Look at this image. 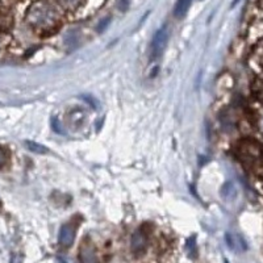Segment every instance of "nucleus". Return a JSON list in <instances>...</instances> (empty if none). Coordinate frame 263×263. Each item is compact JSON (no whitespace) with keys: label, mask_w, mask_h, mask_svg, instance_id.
I'll list each match as a JSON object with an SVG mask.
<instances>
[{"label":"nucleus","mask_w":263,"mask_h":263,"mask_svg":"<svg viewBox=\"0 0 263 263\" xmlns=\"http://www.w3.org/2000/svg\"><path fill=\"white\" fill-rule=\"evenodd\" d=\"M27 21L40 34H51L61 27V17L57 8L46 0L36 2L29 7Z\"/></svg>","instance_id":"1"},{"label":"nucleus","mask_w":263,"mask_h":263,"mask_svg":"<svg viewBox=\"0 0 263 263\" xmlns=\"http://www.w3.org/2000/svg\"><path fill=\"white\" fill-rule=\"evenodd\" d=\"M192 4V0H178L175 7H174V16L177 18H183L185 13L189 12L190 7Z\"/></svg>","instance_id":"8"},{"label":"nucleus","mask_w":263,"mask_h":263,"mask_svg":"<svg viewBox=\"0 0 263 263\" xmlns=\"http://www.w3.org/2000/svg\"><path fill=\"white\" fill-rule=\"evenodd\" d=\"M147 246V234L146 232L144 230V228H141V229L136 230L133 236H132L130 239V248H132V253L137 257L142 255L146 250Z\"/></svg>","instance_id":"4"},{"label":"nucleus","mask_w":263,"mask_h":263,"mask_svg":"<svg viewBox=\"0 0 263 263\" xmlns=\"http://www.w3.org/2000/svg\"><path fill=\"white\" fill-rule=\"evenodd\" d=\"M253 92H254L255 98L263 102V74L259 75L253 83Z\"/></svg>","instance_id":"11"},{"label":"nucleus","mask_w":263,"mask_h":263,"mask_svg":"<svg viewBox=\"0 0 263 263\" xmlns=\"http://www.w3.org/2000/svg\"><path fill=\"white\" fill-rule=\"evenodd\" d=\"M75 234H77V224L74 222H67L61 227L60 236H58V242L61 248L67 249L74 243Z\"/></svg>","instance_id":"5"},{"label":"nucleus","mask_w":263,"mask_h":263,"mask_svg":"<svg viewBox=\"0 0 263 263\" xmlns=\"http://www.w3.org/2000/svg\"><path fill=\"white\" fill-rule=\"evenodd\" d=\"M58 2L63 9L69 11V12H75L83 4L84 0H58Z\"/></svg>","instance_id":"9"},{"label":"nucleus","mask_w":263,"mask_h":263,"mask_svg":"<svg viewBox=\"0 0 263 263\" xmlns=\"http://www.w3.org/2000/svg\"><path fill=\"white\" fill-rule=\"evenodd\" d=\"M168 41V30L166 27H162L161 29L157 30V33L153 37L152 45H150V58L152 60H158L163 54L166 45Z\"/></svg>","instance_id":"3"},{"label":"nucleus","mask_w":263,"mask_h":263,"mask_svg":"<svg viewBox=\"0 0 263 263\" xmlns=\"http://www.w3.org/2000/svg\"><path fill=\"white\" fill-rule=\"evenodd\" d=\"M224 263H229V262H228V260H227V259H225V260H224Z\"/></svg>","instance_id":"19"},{"label":"nucleus","mask_w":263,"mask_h":263,"mask_svg":"<svg viewBox=\"0 0 263 263\" xmlns=\"http://www.w3.org/2000/svg\"><path fill=\"white\" fill-rule=\"evenodd\" d=\"M241 163L251 173L263 175V147L254 140H242L237 146Z\"/></svg>","instance_id":"2"},{"label":"nucleus","mask_w":263,"mask_h":263,"mask_svg":"<svg viewBox=\"0 0 263 263\" xmlns=\"http://www.w3.org/2000/svg\"><path fill=\"white\" fill-rule=\"evenodd\" d=\"M238 2H239V0H234V2H233V4H232V7H234V6H236V4L238 3Z\"/></svg>","instance_id":"18"},{"label":"nucleus","mask_w":263,"mask_h":263,"mask_svg":"<svg viewBox=\"0 0 263 263\" xmlns=\"http://www.w3.org/2000/svg\"><path fill=\"white\" fill-rule=\"evenodd\" d=\"M13 24V16L9 8L0 6V32H7Z\"/></svg>","instance_id":"7"},{"label":"nucleus","mask_w":263,"mask_h":263,"mask_svg":"<svg viewBox=\"0 0 263 263\" xmlns=\"http://www.w3.org/2000/svg\"><path fill=\"white\" fill-rule=\"evenodd\" d=\"M25 146L28 147L29 152L36 153V154H48L49 153L48 147L39 144V142H34V141H25Z\"/></svg>","instance_id":"10"},{"label":"nucleus","mask_w":263,"mask_h":263,"mask_svg":"<svg viewBox=\"0 0 263 263\" xmlns=\"http://www.w3.org/2000/svg\"><path fill=\"white\" fill-rule=\"evenodd\" d=\"M9 163V153L6 147L0 146V170L6 168Z\"/></svg>","instance_id":"13"},{"label":"nucleus","mask_w":263,"mask_h":263,"mask_svg":"<svg viewBox=\"0 0 263 263\" xmlns=\"http://www.w3.org/2000/svg\"><path fill=\"white\" fill-rule=\"evenodd\" d=\"M254 58L259 65L263 66V40L257 45L254 50Z\"/></svg>","instance_id":"14"},{"label":"nucleus","mask_w":263,"mask_h":263,"mask_svg":"<svg viewBox=\"0 0 263 263\" xmlns=\"http://www.w3.org/2000/svg\"><path fill=\"white\" fill-rule=\"evenodd\" d=\"M109 23H111V17H105L104 20L100 21V23H99V25H98V32L99 33L104 32L105 28H107L108 25H109Z\"/></svg>","instance_id":"15"},{"label":"nucleus","mask_w":263,"mask_h":263,"mask_svg":"<svg viewBox=\"0 0 263 263\" xmlns=\"http://www.w3.org/2000/svg\"><path fill=\"white\" fill-rule=\"evenodd\" d=\"M185 250L191 258L196 257V237L191 236L185 241Z\"/></svg>","instance_id":"12"},{"label":"nucleus","mask_w":263,"mask_h":263,"mask_svg":"<svg viewBox=\"0 0 263 263\" xmlns=\"http://www.w3.org/2000/svg\"><path fill=\"white\" fill-rule=\"evenodd\" d=\"M51 126H53V129L57 132V133H63V130L61 129V124L58 123V120L55 119V117H53V119H51Z\"/></svg>","instance_id":"16"},{"label":"nucleus","mask_w":263,"mask_h":263,"mask_svg":"<svg viewBox=\"0 0 263 263\" xmlns=\"http://www.w3.org/2000/svg\"><path fill=\"white\" fill-rule=\"evenodd\" d=\"M79 262L81 263H98L95 248L91 242L84 241L83 245L79 249Z\"/></svg>","instance_id":"6"},{"label":"nucleus","mask_w":263,"mask_h":263,"mask_svg":"<svg viewBox=\"0 0 263 263\" xmlns=\"http://www.w3.org/2000/svg\"><path fill=\"white\" fill-rule=\"evenodd\" d=\"M225 239H227V243L230 249L236 248V243H234V239H233V237H232V234L230 233L225 234Z\"/></svg>","instance_id":"17"}]
</instances>
